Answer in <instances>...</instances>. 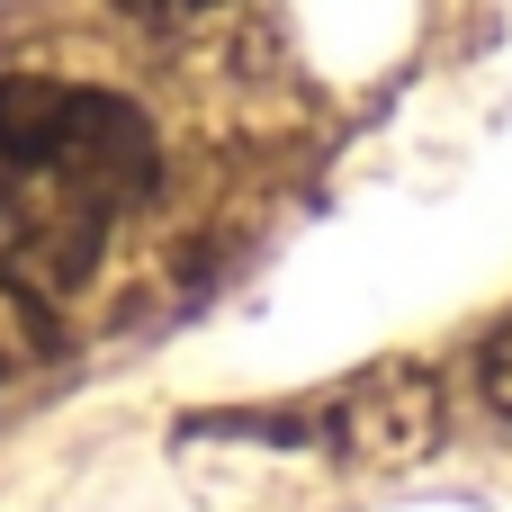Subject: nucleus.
<instances>
[{"label": "nucleus", "instance_id": "3", "mask_svg": "<svg viewBox=\"0 0 512 512\" xmlns=\"http://www.w3.org/2000/svg\"><path fill=\"white\" fill-rule=\"evenodd\" d=\"M126 18H144V27H189V18H207V9H225V0H117Z\"/></svg>", "mask_w": 512, "mask_h": 512}, {"label": "nucleus", "instance_id": "2", "mask_svg": "<svg viewBox=\"0 0 512 512\" xmlns=\"http://www.w3.org/2000/svg\"><path fill=\"white\" fill-rule=\"evenodd\" d=\"M441 378L414 369V360H378L360 369L351 387L315 396L306 414H270V423H225V432H261V441H315L333 468H360V477H396L414 459L441 450Z\"/></svg>", "mask_w": 512, "mask_h": 512}, {"label": "nucleus", "instance_id": "1", "mask_svg": "<svg viewBox=\"0 0 512 512\" xmlns=\"http://www.w3.org/2000/svg\"><path fill=\"white\" fill-rule=\"evenodd\" d=\"M162 144L135 99L63 72L0 81V279L9 297L54 324L63 297L90 288L117 225L153 198Z\"/></svg>", "mask_w": 512, "mask_h": 512}]
</instances>
